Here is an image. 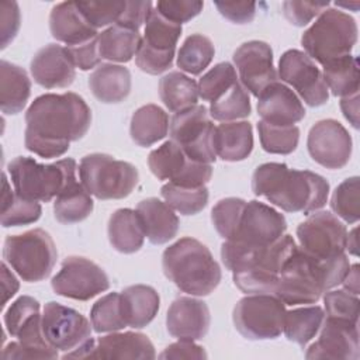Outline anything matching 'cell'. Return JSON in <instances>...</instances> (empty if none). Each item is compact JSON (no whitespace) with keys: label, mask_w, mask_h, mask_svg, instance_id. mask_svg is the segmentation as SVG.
Here are the masks:
<instances>
[{"label":"cell","mask_w":360,"mask_h":360,"mask_svg":"<svg viewBox=\"0 0 360 360\" xmlns=\"http://www.w3.org/2000/svg\"><path fill=\"white\" fill-rule=\"evenodd\" d=\"M97 37L75 46H65L75 68H79L80 70H90L100 65L103 58L98 52Z\"/></svg>","instance_id":"cell-53"},{"label":"cell","mask_w":360,"mask_h":360,"mask_svg":"<svg viewBox=\"0 0 360 360\" xmlns=\"http://www.w3.org/2000/svg\"><path fill=\"white\" fill-rule=\"evenodd\" d=\"M4 262L27 283L42 281L56 263V246L48 232L35 228L4 240Z\"/></svg>","instance_id":"cell-8"},{"label":"cell","mask_w":360,"mask_h":360,"mask_svg":"<svg viewBox=\"0 0 360 360\" xmlns=\"http://www.w3.org/2000/svg\"><path fill=\"white\" fill-rule=\"evenodd\" d=\"M323 80L333 96L346 97L359 93V62L353 55L343 56L323 66Z\"/></svg>","instance_id":"cell-39"},{"label":"cell","mask_w":360,"mask_h":360,"mask_svg":"<svg viewBox=\"0 0 360 360\" xmlns=\"http://www.w3.org/2000/svg\"><path fill=\"white\" fill-rule=\"evenodd\" d=\"M340 108L345 118L352 124L353 128H359V93L342 97Z\"/></svg>","instance_id":"cell-59"},{"label":"cell","mask_w":360,"mask_h":360,"mask_svg":"<svg viewBox=\"0 0 360 360\" xmlns=\"http://www.w3.org/2000/svg\"><path fill=\"white\" fill-rule=\"evenodd\" d=\"M252 112L248 90L238 82L228 89L215 101H211L210 115L222 122H231L239 118H246Z\"/></svg>","instance_id":"cell-43"},{"label":"cell","mask_w":360,"mask_h":360,"mask_svg":"<svg viewBox=\"0 0 360 360\" xmlns=\"http://www.w3.org/2000/svg\"><path fill=\"white\" fill-rule=\"evenodd\" d=\"M356 42V20L336 8H325L301 37L305 53L322 66L350 55Z\"/></svg>","instance_id":"cell-7"},{"label":"cell","mask_w":360,"mask_h":360,"mask_svg":"<svg viewBox=\"0 0 360 360\" xmlns=\"http://www.w3.org/2000/svg\"><path fill=\"white\" fill-rule=\"evenodd\" d=\"M159 359H207V353L202 346L194 343V340L179 339V342L169 345L160 354Z\"/></svg>","instance_id":"cell-58"},{"label":"cell","mask_w":360,"mask_h":360,"mask_svg":"<svg viewBox=\"0 0 360 360\" xmlns=\"http://www.w3.org/2000/svg\"><path fill=\"white\" fill-rule=\"evenodd\" d=\"M215 125L205 105H193L176 112L169 124V135L186 156L194 162L211 165L217 159L214 146Z\"/></svg>","instance_id":"cell-11"},{"label":"cell","mask_w":360,"mask_h":360,"mask_svg":"<svg viewBox=\"0 0 360 360\" xmlns=\"http://www.w3.org/2000/svg\"><path fill=\"white\" fill-rule=\"evenodd\" d=\"M349 267L346 253L316 259L297 246L283 263L273 295L285 305L315 304L325 291L342 284Z\"/></svg>","instance_id":"cell-3"},{"label":"cell","mask_w":360,"mask_h":360,"mask_svg":"<svg viewBox=\"0 0 360 360\" xmlns=\"http://www.w3.org/2000/svg\"><path fill=\"white\" fill-rule=\"evenodd\" d=\"M238 83L235 68L229 62L217 63L198 82V96L205 101H215Z\"/></svg>","instance_id":"cell-48"},{"label":"cell","mask_w":360,"mask_h":360,"mask_svg":"<svg viewBox=\"0 0 360 360\" xmlns=\"http://www.w3.org/2000/svg\"><path fill=\"white\" fill-rule=\"evenodd\" d=\"M42 208L38 201L27 200L18 195L15 191H11L8 180L3 173V195H1V225L20 226L34 224L41 218Z\"/></svg>","instance_id":"cell-38"},{"label":"cell","mask_w":360,"mask_h":360,"mask_svg":"<svg viewBox=\"0 0 360 360\" xmlns=\"http://www.w3.org/2000/svg\"><path fill=\"white\" fill-rule=\"evenodd\" d=\"M295 248L292 236L285 233L274 243L262 248L225 240L221 246V259L242 292L273 294L283 263Z\"/></svg>","instance_id":"cell-4"},{"label":"cell","mask_w":360,"mask_h":360,"mask_svg":"<svg viewBox=\"0 0 360 360\" xmlns=\"http://www.w3.org/2000/svg\"><path fill=\"white\" fill-rule=\"evenodd\" d=\"M152 6L153 4L150 1H127L124 13L115 24L139 31L142 24L146 22V18L152 11Z\"/></svg>","instance_id":"cell-57"},{"label":"cell","mask_w":360,"mask_h":360,"mask_svg":"<svg viewBox=\"0 0 360 360\" xmlns=\"http://www.w3.org/2000/svg\"><path fill=\"white\" fill-rule=\"evenodd\" d=\"M342 284L346 291H349L354 295L359 294V290H360V266H359V263H354L353 266L349 267V271L345 276Z\"/></svg>","instance_id":"cell-61"},{"label":"cell","mask_w":360,"mask_h":360,"mask_svg":"<svg viewBox=\"0 0 360 360\" xmlns=\"http://www.w3.org/2000/svg\"><path fill=\"white\" fill-rule=\"evenodd\" d=\"M215 48L211 39L202 34L187 37L177 52V66L190 75H200L212 60Z\"/></svg>","instance_id":"cell-41"},{"label":"cell","mask_w":360,"mask_h":360,"mask_svg":"<svg viewBox=\"0 0 360 360\" xmlns=\"http://www.w3.org/2000/svg\"><path fill=\"white\" fill-rule=\"evenodd\" d=\"M51 285L58 295L87 301L108 290L110 280L107 273L94 262L82 256H69L63 259Z\"/></svg>","instance_id":"cell-13"},{"label":"cell","mask_w":360,"mask_h":360,"mask_svg":"<svg viewBox=\"0 0 360 360\" xmlns=\"http://www.w3.org/2000/svg\"><path fill=\"white\" fill-rule=\"evenodd\" d=\"M287 229V221L283 214L270 205L257 200L248 201L238 226L231 239L248 248L269 246L278 240Z\"/></svg>","instance_id":"cell-18"},{"label":"cell","mask_w":360,"mask_h":360,"mask_svg":"<svg viewBox=\"0 0 360 360\" xmlns=\"http://www.w3.org/2000/svg\"><path fill=\"white\" fill-rule=\"evenodd\" d=\"M89 87L101 103H121L131 93V73L121 65L101 63L90 75Z\"/></svg>","instance_id":"cell-28"},{"label":"cell","mask_w":360,"mask_h":360,"mask_svg":"<svg viewBox=\"0 0 360 360\" xmlns=\"http://www.w3.org/2000/svg\"><path fill=\"white\" fill-rule=\"evenodd\" d=\"M329 3H315V1H295L288 0L283 3V14L288 22L295 27H304L316 15H319Z\"/></svg>","instance_id":"cell-52"},{"label":"cell","mask_w":360,"mask_h":360,"mask_svg":"<svg viewBox=\"0 0 360 360\" xmlns=\"http://www.w3.org/2000/svg\"><path fill=\"white\" fill-rule=\"evenodd\" d=\"M300 248L316 259H330L345 253L347 229L329 211L308 217L297 228Z\"/></svg>","instance_id":"cell-15"},{"label":"cell","mask_w":360,"mask_h":360,"mask_svg":"<svg viewBox=\"0 0 360 360\" xmlns=\"http://www.w3.org/2000/svg\"><path fill=\"white\" fill-rule=\"evenodd\" d=\"M257 114L273 125H294L305 117V108L297 94L280 82H273L257 96Z\"/></svg>","instance_id":"cell-23"},{"label":"cell","mask_w":360,"mask_h":360,"mask_svg":"<svg viewBox=\"0 0 360 360\" xmlns=\"http://www.w3.org/2000/svg\"><path fill=\"white\" fill-rule=\"evenodd\" d=\"M1 280H3V292H4V295H3V304H1V305L4 307V305L7 304V301H8V298H11V297L18 291V287H20L17 278H15L14 274L8 270L6 262L1 264Z\"/></svg>","instance_id":"cell-60"},{"label":"cell","mask_w":360,"mask_h":360,"mask_svg":"<svg viewBox=\"0 0 360 360\" xmlns=\"http://www.w3.org/2000/svg\"><path fill=\"white\" fill-rule=\"evenodd\" d=\"M332 211L347 224H356L360 218V191L359 177L353 176L343 180L333 191L330 198Z\"/></svg>","instance_id":"cell-46"},{"label":"cell","mask_w":360,"mask_h":360,"mask_svg":"<svg viewBox=\"0 0 360 360\" xmlns=\"http://www.w3.org/2000/svg\"><path fill=\"white\" fill-rule=\"evenodd\" d=\"M108 240L120 253L138 252L145 239V232L136 211L131 208H120L111 214L107 226Z\"/></svg>","instance_id":"cell-32"},{"label":"cell","mask_w":360,"mask_h":360,"mask_svg":"<svg viewBox=\"0 0 360 360\" xmlns=\"http://www.w3.org/2000/svg\"><path fill=\"white\" fill-rule=\"evenodd\" d=\"M215 153L224 162L245 160L253 149L252 124L248 121L222 122L215 127Z\"/></svg>","instance_id":"cell-29"},{"label":"cell","mask_w":360,"mask_h":360,"mask_svg":"<svg viewBox=\"0 0 360 360\" xmlns=\"http://www.w3.org/2000/svg\"><path fill=\"white\" fill-rule=\"evenodd\" d=\"M323 302L326 309V316L343 319L349 322L359 323V298L357 295L346 290H335L323 292Z\"/></svg>","instance_id":"cell-50"},{"label":"cell","mask_w":360,"mask_h":360,"mask_svg":"<svg viewBox=\"0 0 360 360\" xmlns=\"http://www.w3.org/2000/svg\"><path fill=\"white\" fill-rule=\"evenodd\" d=\"M58 350L53 347L41 349L24 345L22 342H11L8 343L3 352L1 359L3 360H20V359H58Z\"/></svg>","instance_id":"cell-56"},{"label":"cell","mask_w":360,"mask_h":360,"mask_svg":"<svg viewBox=\"0 0 360 360\" xmlns=\"http://www.w3.org/2000/svg\"><path fill=\"white\" fill-rule=\"evenodd\" d=\"M159 96L166 108L179 112L198 101V84L181 72H169L159 80Z\"/></svg>","instance_id":"cell-36"},{"label":"cell","mask_w":360,"mask_h":360,"mask_svg":"<svg viewBox=\"0 0 360 360\" xmlns=\"http://www.w3.org/2000/svg\"><path fill=\"white\" fill-rule=\"evenodd\" d=\"M285 304L273 294H248L232 314L236 330L249 340L276 339L283 332Z\"/></svg>","instance_id":"cell-10"},{"label":"cell","mask_w":360,"mask_h":360,"mask_svg":"<svg viewBox=\"0 0 360 360\" xmlns=\"http://www.w3.org/2000/svg\"><path fill=\"white\" fill-rule=\"evenodd\" d=\"M165 202L183 215H195L208 204V188L201 187H181L173 183H166L160 188Z\"/></svg>","instance_id":"cell-42"},{"label":"cell","mask_w":360,"mask_h":360,"mask_svg":"<svg viewBox=\"0 0 360 360\" xmlns=\"http://www.w3.org/2000/svg\"><path fill=\"white\" fill-rule=\"evenodd\" d=\"M49 30L56 41L75 46L98 35L76 6V1H63L52 7L49 14Z\"/></svg>","instance_id":"cell-26"},{"label":"cell","mask_w":360,"mask_h":360,"mask_svg":"<svg viewBox=\"0 0 360 360\" xmlns=\"http://www.w3.org/2000/svg\"><path fill=\"white\" fill-rule=\"evenodd\" d=\"M25 148L45 159L59 158L69 143L86 135L91 110L76 93H48L37 97L25 112Z\"/></svg>","instance_id":"cell-1"},{"label":"cell","mask_w":360,"mask_h":360,"mask_svg":"<svg viewBox=\"0 0 360 360\" xmlns=\"http://www.w3.org/2000/svg\"><path fill=\"white\" fill-rule=\"evenodd\" d=\"M259 138L263 150L273 155L292 153L300 141V128L295 125H273L264 121L257 122Z\"/></svg>","instance_id":"cell-45"},{"label":"cell","mask_w":360,"mask_h":360,"mask_svg":"<svg viewBox=\"0 0 360 360\" xmlns=\"http://www.w3.org/2000/svg\"><path fill=\"white\" fill-rule=\"evenodd\" d=\"M77 8L96 30L115 24L125 10L127 1H76Z\"/></svg>","instance_id":"cell-49"},{"label":"cell","mask_w":360,"mask_h":360,"mask_svg":"<svg viewBox=\"0 0 360 360\" xmlns=\"http://www.w3.org/2000/svg\"><path fill=\"white\" fill-rule=\"evenodd\" d=\"M31 94V80L27 72L7 60L0 62V107L4 114L22 111Z\"/></svg>","instance_id":"cell-31"},{"label":"cell","mask_w":360,"mask_h":360,"mask_svg":"<svg viewBox=\"0 0 360 360\" xmlns=\"http://www.w3.org/2000/svg\"><path fill=\"white\" fill-rule=\"evenodd\" d=\"M352 136L336 120H321L309 129L307 148L309 156L326 169H342L352 156Z\"/></svg>","instance_id":"cell-17"},{"label":"cell","mask_w":360,"mask_h":360,"mask_svg":"<svg viewBox=\"0 0 360 360\" xmlns=\"http://www.w3.org/2000/svg\"><path fill=\"white\" fill-rule=\"evenodd\" d=\"M252 191L285 212L308 215L326 204L329 183L314 172L270 162L257 166L253 172Z\"/></svg>","instance_id":"cell-2"},{"label":"cell","mask_w":360,"mask_h":360,"mask_svg":"<svg viewBox=\"0 0 360 360\" xmlns=\"http://www.w3.org/2000/svg\"><path fill=\"white\" fill-rule=\"evenodd\" d=\"M120 295L124 318L129 328L142 329L158 315L160 298L153 287L135 284L124 288Z\"/></svg>","instance_id":"cell-30"},{"label":"cell","mask_w":360,"mask_h":360,"mask_svg":"<svg viewBox=\"0 0 360 360\" xmlns=\"http://www.w3.org/2000/svg\"><path fill=\"white\" fill-rule=\"evenodd\" d=\"M21 24V14L15 1L0 3V31L1 48L4 49L17 35Z\"/></svg>","instance_id":"cell-54"},{"label":"cell","mask_w":360,"mask_h":360,"mask_svg":"<svg viewBox=\"0 0 360 360\" xmlns=\"http://www.w3.org/2000/svg\"><path fill=\"white\" fill-rule=\"evenodd\" d=\"M357 228H353L350 232H347V239H346V249L349 250V253L357 256Z\"/></svg>","instance_id":"cell-62"},{"label":"cell","mask_w":360,"mask_h":360,"mask_svg":"<svg viewBox=\"0 0 360 360\" xmlns=\"http://www.w3.org/2000/svg\"><path fill=\"white\" fill-rule=\"evenodd\" d=\"M150 339L139 332H112L94 342L87 359H155Z\"/></svg>","instance_id":"cell-25"},{"label":"cell","mask_w":360,"mask_h":360,"mask_svg":"<svg viewBox=\"0 0 360 360\" xmlns=\"http://www.w3.org/2000/svg\"><path fill=\"white\" fill-rule=\"evenodd\" d=\"M76 160L72 158L42 165L27 156L14 158L8 166V174L14 191L32 201L48 202L72 181L76 180Z\"/></svg>","instance_id":"cell-6"},{"label":"cell","mask_w":360,"mask_h":360,"mask_svg":"<svg viewBox=\"0 0 360 360\" xmlns=\"http://www.w3.org/2000/svg\"><path fill=\"white\" fill-rule=\"evenodd\" d=\"M31 75L34 82L41 87L63 89L73 83L76 70L65 46L48 44L34 55Z\"/></svg>","instance_id":"cell-22"},{"label":"cell","mask_w":360,"mask_h":360,"mask_svg":"<svg viewBox=\"0 0 360 360\" xmlns=\"http://www.w3.org/2000/svg\"><path fill=\"white\" fill-rule=\"evenodd\" d=\"M90 322L97 333L117 332L127 328L120 292H110L97 300L90 311Z\"/></svg>","instance_id":"cell-44"},{"label":"cell","mask_w":360,"mask_h":360,"mask_svg":"<svg viewBox=\"0 0 360 360\" xmlns=\"http://www.w3.org/2000/svg\"><path fill=\"white\" fill-rule=\"evenodd\" d=\"M79 176L83 187L97 200L125 198L139 180L134 165L105 153H90L82 158Z\"/></svg>","instance_id":"cell-9"},{"label":"cell","mask_w":360,"mask_h":360,"mask_svg":"<svg viewBox=\"0 0 360 360\" xmlns=\"http://www.w3.org/2000/svg\"><path fill=\"white\" fill-rule=\"evenodd\" d=\"M169 115L156 104L139 107L131 117L129 135L139 146H150L169 132Z\"/></svg>","instance_id":"cell-33"},{"label":"cell","mask_w":360,"mask_h":360,"mask_svg":"<svg viewBox=\"0 0 360 360\" xmlns=\"http://www.w3.org/2000/svg\"><path fill=\"white\" fill-rule=\"evenodd\" d=\"M211 323V315L207 304L193 297L176 298L166 315V328L169 335L177 339L200 340Z\"/></svg>","instance_id":"cell-21"},{"label":"cell","mask_w":360,"mask_h":360,"mask_svg":"<svg viewBox=\"0 0 360 360\" xmlns=\"http://www.w3.org/2000/svg\"><path fill=\"white\" fill-rule=\"evenodd\" d=\"M204 3L195 0H162L156 3V10L169 21L183 24L202 11Z\"/></svg>","instance_id":"cell-51"},{"label":"cell","mask_w":360,"mask_h":360,"mask_svg":"<svg viewBox=\"0 0 360 360\" xmlns=\"http://www.w3.org/2000/svg\"><path fill=\"white\" fill-rule=\"evenodd\" d=\"M91 194L76 180L69 183L55 198L53 214L56 221L65 225L84 221L93 211Z\"/></svg>","instance_id":"cell-35"},{"label":"cell","mask_w":360,"mask_h":360,"mask_svg":"<svg viewBox=\"0 0 360 360\" xmlns=\"http://www.w3.org/2000/svg\"><path fill=\"white\" fill-rule=\"evenodd\" d=\"M148 166L159 180L181 187L205 186L212 176V166L188 159L183 149L173 141H166L148 156Z\"/></svg>","instance_id":"cell-12"},{"label":"cell","mask_w":360,"mask_h":360,"mask_svg":"<svg viewBox=\"0 0 360 360\" xmlns=\"http://www.w3.org/2000/svg\"><path fill=\"white\" fill-rule=\"evenodd\" d=\"M42 333L53 349L70 353L91 339V325L79 311L49 301L42 312Z\"/></svg>","instance_id":"cell-14"},{"label":"cell","mask_w":360,"mask_h":360,"mask_svg":"<svg viewBox=\"0 0 360 360\" xmlns=\"http://www.w3.org/2000/svg\"><path fill=\"white\" fill-rule=\"evenodd\" d=\"M278 76L281 82L292 86L309 107H321L329 98V90L322 72L302 51L288 49L281 55Z\"/></svg>","instance_id":"cell-16"},{"label":"cell","mask_w":360,"mask_h":360,"mask_svg":"<svg viewBox=\"0 0 360 360\" xmlns=\"http://www.w3.org/2000/svg\"><path fill=\"white\" fill-rule=\"evenodd\" d=\"M219 14L235 24H248L255 18V1H215Z\"/></svg>","instance_id":"cell-55"},{"label":"cell","mask_w":360,"mask_h":360,"mask_svg":"<svg viewBox=\"0 0 360 360\" xmlns=\"http://www.w3.org/2000/svg\"><path fill=\"white\" fill-rule=\"evenodd\" d=\"M135 211L150 243L163 245L177 235L180 221L173 210L159 198L149 197L142 200Z\"/></svg>","instance_id":"cell-27"},{"label":"cell","mask_w":360,"mask_h":360,"mask_svg":"<svg viewBox=\"0 0 360 360\" xmlns=\"http://www.w3.org/2000/svg\"><path fill=\"white\" fill-rule=\"evenodd\" d=\"M165 276L183 292L205 297L221 281V267L210 249L200 240L186 236L165 249L162 255Z\"/></svg>","instance_id":"cell-5"},{"label":"cell","mask_w":360,"mask_h":360,"mask_svg":"<svg viewBox=\"0 0 360 360\" xmlns=\"http://www.w3.org/2000/svg\"><path fill=\"white\" fill-rule=\"evenodd\" d=\"M181 35V25L165 18L156 8H152L145 22L142 45L163 53H174Z\"/></svg>","instance_id":"cell-40"},{"label":"cell","mask_w":360,"mask_h":360,"mask_svg":"<svg viewBox=\"0 0 360 360\" xmlns=\"http://www.w3.org/2000/svg\"><path fill=\"white\" fill-rule=\"evenodd\" d=\"M232 59L242 86L253 96L257 97L264 87L277 82L273 51L267 42L248 41L233 52Z\"/></svg>","instance_id":"cell-20"},{"label":"cell","mask_w":360,"mask_h":360,"mask_svg":"<svg viewBox=\"0 0 360 360\" xmlns=\"http://www.w3.org/2000/svg\"><path fill=\"white\" fill-rule=\"evenodd\" d=\"M97 41L98 52L103 59L127 63L136 55L142 42V37L139 31L112 24L98 34Z\"/></svg>","instance_id":"cell-34"},{"label":"cell","mask_w":360,"mask_h":360,"mask_svg":"<svg viewBox=\"0 0 360 360\" xmlns=\"http://www.w3.org/2000/svg\"><path fill=\"white\" fill-rule=\"evenodd\" d=\"M4 326L10 336L17 338L20 342L48 349L52 347L42 333V315L39 314V302L30 297H18L4 314Z\"/></svg>","instance_id":"cell-24"},{"label":"cell","mask_w":360,"mask_h":360,"mask_svg":"<svg viewBox=\"0 0 360 360\" xmlns=\"http://www.w3.org/2000/svg\"><path fill=\"white\" fill-rule=\"evenodd\" d=\"M325 319V312L318 305L285 311L283 332L290 342L305 347L315 338Z\"/></svg>","instance_id":"cell-37"},{"label":"cell","mask_w":360,"mask_h":360,"mask_svg":"<svg viewBox=\"0 0 360 360\" xmlns=\"http://www.w3.org/2000/svg\"><path fill=\"white\" fill-rule=\"evenodd\" d=\"M307 359L357 360L359 359V323L326 316L321 333L307 353Z\"/></svg>","instance_id":"cell-19"},{"label":"cell","mask_w":360,"mask_h":360,"mask_svg":"<svg viewBox=\"0 0 360 360\" xmlns=\"http://www.w3.org/2000/svg\"><path fill=\"white\" fill-rule=\"evenodd\" d=\"M245 205H246V201L236 197L222 198L214 205L211 211V221L218 235L225 240L233 239L238 231Z\"/></svg>","instance_id":"cell-47"}]
</instances>
